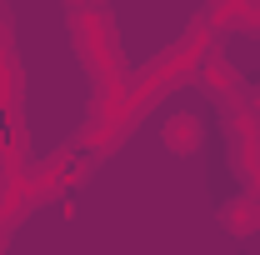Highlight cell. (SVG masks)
I'll use <instances>...</instances> for the list:
<instances>
[{"label":"cell","instance_id":"6da1fadb","mask_svg":"<svg viewBox=\"0 0 260 255\" xmlns=\"http://www.w3.org/2000/svg\"><path fill=\"white\" fill-rule=\"evenodd\" d=\"M70 45H75L80 65L95 75V90L125 85L120 80V40L100 5H70Z\"/></svg>","mask_w":260,"mask_h":255},{"label":"cell","instance_id":"7a4b0ae2","mask_svg":"<svg viewBox=\"0 0 260 255\" xmlns=\"http://www.w3.org/2000/svg\"><path fill=\"white\" fill-rule=\"evenodd\" d=\"M230 140H235V170H240V180L260 195V120L250 110L230 115Z\"/></svg>","mask_w":260,"mask_h":255},{"label":"cell","instance_id":"3957f363","mask_svg":"<svg viewBox=\"0 0 260 255\" xmlns=\"http://www.w3.org/2000/svg\"><path fill=\"white\" fill-rule=\"evenodd\" d=\"M195 85L210 100H220V105H230V100L240 95V75H235V65H230L215 45H210V50H195Z\"/></svg>","mask_w":260,"mask_h":255},{"label":"cell","instance_id":"277c9868","mask_svg":"<svg viewBox=\"0 0 260 255\" xmlns=\"http://www.w3.org/2000/svg\"><path fill=\"white\" fill-rule=\"evenodd\" d=\"M160 140H165V150H170V155H195V150H200V140H205V120L190 115V110H175V115L165 120Z\"/></svg>","mask_w":260,"mask_h":255},{"label":"cell","instance_id":"5b68a950","mask_svg":"<svg viewBox=\"0 0 260 255\" xmlns=\"http://www.w3.org/2000/svg\"><path fill=\"white\" fill-rule=\"evenodd\" d=\"M220 230H230V235H250V230H260V195H230L225 205H220Z\"/></svg>","mask_w":260,"mask_h":255},{"label":"cell","instance_id":"8992f818","mask_svg":"<svg viewBox=\"0 0 260 255\" xmlns=\"http://www.w3.org/2000/svg\"><path fill=\"white\" fill-rule=\"evenodd\" d=\"M25 205H30V185H25V180L0 185V245H5V235H10V220H15Z\"/></svg>","mask_w":260,"mask_h":255},{"label":"cell","instance_id":"52a82bcc","mask_svg":"<svg viewBox=\"0 0 260 255\" xmlns=\"http://www.w3.org/2000/svg\"><path fill=\"white\" fill-rule=\"evenodd\" d=\"M230 20H235V25H240L245 35H260V10H235Z\"/></svg>","mask_w":260,"mask_h":255},{"label":"cell","instance_id":"ba28073f","mask_svg":"<svg viewBox=\"0 0 260 255\" xmlns=\"http://www.w3.org/2000/svg\"><path fill=\"white\" fill-rule=\"evenodd\" d=\"M5 50H10V10L0 5V55H5Z\"/></svg>","mask_w":260,"mask_h":255},{"label":"cell","instance_id":"9c48e42d","mask_svg":"<svg viewBox=\"0 0 260 255\" xmlns=\"http://www.w3.org/2000/svg\"><path fill=\"white\" fill-rule=\"evenodd\" d=\"M250 115H255V120H260V85H255V90H250Z\"/></svg>","mask_w":260,"mask_h":255},{"label":"cell","instance_id":"30bf717a","mask_svg":"<svg viewBox=\"0 0 260 255\" xmlns=\"http://www.w3.org/2000/svg\"><path fill=\"white\" fill-rule=\"evenodd\" d=\"M70 5H100V0H70Z\"/></svg>","mask_w":260,"mask_h":255}]
</instances>
